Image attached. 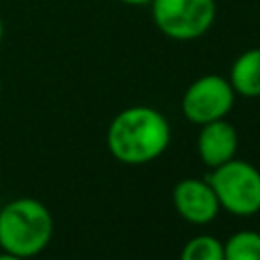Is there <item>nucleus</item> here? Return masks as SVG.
I'll list each match as a JSON object with an SVG mask.
<instances>
[{
	"mask_svg": "<svg viewBox=\"0 0 260 260\" xmlns=\"http://www.w3.org/2000/svg\"><path fill=\"white\" fill-rule=\"evenodd\" d=\"M0 260H26V258H20V256H14V254H8V252H2V254H0Z\"/></svg>",
	"mask_w": 260,
	"mask_h": 260,
	"instance_id": "obj_12",
	"label": "nucleus"
},
{
	"mask_svg": "<svg viewBox=\"0 0 260 260\" xmlns=\"http://www.w3.org/2000/svg\"><path fill=\"white\" fill-rule=\"evenodd\" d=\"M122 4H128V6H144V4H150L152 0H118Z\"/></svg>",
	"mask_w": 260,
	"mask_h": 260,
	"instance_id": "obj_11",
	"label": "nucleus"
},
{
	"mask_svg": "<svg viewBox=\"0 0 260 260\" xmlns=\"http://www.w3.org/2000/svg\"><path fill=\"white\" fill-rule=\"evenodd\" d=\"M207 181L228 213L248 217L260 211V171L250 162L232 158L211 169Z\"/></svg>",
	"mask_w": 260,
	"mask_h": 260,
	"instance_id": "obj_3",
	"label": "nucleus"
},
{
	"mask_svg": "<svg viewBox=\"0 0 260 260\" xmlns=\"http://www.w3.org/2000/svg\"><path fill=\"white\" fill-rule=\"evenodd\" d=\"M53 238L51 211L32 197L12 199L0 209V248L30 258L43 252Z\"/></svg>",
	"mask_w": 260,
	"mask_h": 260,
	"instance_id": "obj_2",
	"label": "nucleus"
},
{
	"mask_svg": "<svg viewBox=\"0 0 260 260\" xmlns=\"http://www.w3.org/2000/svg\"><path fill=\"white\" fill-rule=\"evenodd\" d=\"M179 260H223V242L207 234L195 236L183 246Z\"/></svg>",
	"mask_w": 260,
	"mask_h": 260,
	"instance_id": "obj_10",
	"label": "nucleus"
},
{
	"mask_svg": "<svg viewBox=\"0 0 260 260\" xmlns=\"http://www.w3.org/2000/svg\"><path fill=\"white\" fill-rule=\"evenodd\" d=\"M223 260H260V234L236 232L223 242Z\"/></svg>",
	"mask_w": 260,
	"mask_h": 260,
	"instance_id": "obj_9",
	"label": "nucleus"
},
{
	"mask_svg": "<svg viewBox=\"0 0 260 260\" xmlns=\"http://www.w3.org/2000/svg\"><path fill=\"white\" fill-rule=\"evenodd\" d=\"M228 81L238 95L260 98V47L248 49L236 57Z\"/></svg>",
	"mask_w": 260,
	"mask_h": 260,
	"instance_id": "obj_8",
	"label": "nucleus"
},
{
	"mask_svg": "<svg viewBox=\"0 0 260 260\" xmlns=\"http://www.w3.org/2000/svg\"><path fill=\"white\" fill-rule=\"evenodd\" d=\"M0 93H2V83H0Z\"/></svg>",
	"mask_w": 260,
	"mask_h": 260,
	"instance_id": "obj_14",
	"label": "nucleus"
},
{
	"mask_svg": "<svg viewBox=\"0 0 260 260\" xmlns=\"http://www.w3.org/2000/svg\"><path fill=\"white\" fill-rule=\"evenodd\" d=\"M156 28L173 41H195L215 20V0H152Z\"/></svg>",
	"mask_w": 260,
	"mask_h": 260,
	"instance_id": "obj_4",
	"label": "nucleus"
},
{
	"mask_svg": "<svg viewBox=\"0 0 260 260\" xmlns=\"http://www.w3.org/2000/svg\"><path fill=\"white\" fill-rule=\"evenodd\" d=\"M2 37H4V22H2V18H0V43H2Z\"/></svg>",
	"mask_w": 260,
	"mask_h": 260,
	"instance_id": "obj_13",
	"label": "nucleus"
},
{
	"mask_svg": "<svg viewBox=\"0 0 260 260\" xmlns=\"http://www.w3.org/2000/svg\"><path fill=\"white\" fill-rule=\"evenodd\" d=\"M236 150H238V132L225 118L201 126V132L197 136V152L209 169H215L236 158Z\"/></svg>",
	"mask_w": 260,
	"mask_h": 260,
	"instance_id": "obj_7",
	"label": "nucleus"
},
{
	"mask_svg": "<svg viewBox=\"0 0 260 260\" xmlns=\"http://www.w3.org/2000/svg\"><path fill=\"white\" fill-rule=\"evenodd\" d=\"M173 203H175L177 213L185 221L195 223V225L209 223L219 211V201H217L209 181L195 179V177L181 179L175 185Z\"/></svg>",
	"mask_w": 260,
	"mask_h": 260,
	"instance_id": "obj_6",
	"label": "nucleus"
},
{
	"mask_svg": "<svg viewBox=\"0 0 260 260\" xmlns=\"http://www.w3.org/2000/svg\"><path fill=\"white\" fill-rule=\"evenodd\" d=\"M236 100V91L230 81L221 75L209 73L197 77L183 93L181 110L187 120L193 124H207L213 120H221L230 114Z\"/></svg>",
	"mask_w": 260,
	"mask_h": 260,
	"instance_id": "obj_5",
	"label": "nucleus"
},
{
	"mask_svg": "<svg viewBox=\"0 0 260 260\" xmlns=\"http://www.w3.org/2000/svg\"><path fill=\"white\" fill-rule=\"evenodd\" d=\"M114 158L124 165H146L160 156L171 142L167 118L148 106H132L114 116L106 134Z\"/></svg>",
	"mask_w": 260,
	"mask_h": 260,
	"instance_id": "obj_1",
	"label": "nucleus"
}]
</instances>
